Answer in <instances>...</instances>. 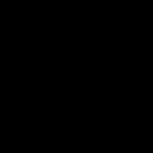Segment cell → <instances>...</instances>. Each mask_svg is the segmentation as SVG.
Returning <instances> with one entry per match:
<instances>
[]
</instances>
